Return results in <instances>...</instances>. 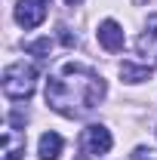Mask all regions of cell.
I'll return each instance as SVG.
<instances>
[{"label": "cell", "mask_w": 157, "mask_h": 160, "mask_svg": "<svg viewBox=\"0 0 157 160\" xmlns=\"http://www.w3.org/2000/svg\"><path fill=\"white\" fill-rule=\"evenodd\" d=\"M105 99V80L96 71L68 62L59 77L46 80V105L62 117H86Z\"/></svg>", "instance_id": "1"}, {"label": "cell", "mask_w": 157, "mask_h": 160, "mask_svg": "<svg viewBox=\"0 0 157 160\" xmlns=\"http://www.w3.org/2000/svg\"><path fill=\"white\" fill-rule=\"evenodd\" d=\"M37 86V68L28 62H13L3 71V92L9 99H31Z\"/></svg>", "instance_id": "2"}, {"label": "cell", "mask_w": 157, "mask_h": 160, "mask_svg": "<svg viewBox=\"0 0 157 160\" xmlns=\"http://www.w3.org/2000/svg\"><path fill=\"white\" fill-rule=\"evenodd\" d=\"M111 132L105 129V126H99V123H93V126H86L83 132H80V151L86 154V157H96V154H108L111 151Z\"/></svg>", "instance_id": "3"}, {"label": "cell", "mask_w": 157, "mask_h": 160, "mask_svg": "<svg viewBox=\"0 0 157 160\" xmlns=\"http://www.w3.org/2000/svg\"><path fill=\"white\" fill-rule=\"evenodd\" d=\"M46 3L49 0H19L16 3V22L22 28H37L46 19Z\"/></svg>", "instance_id": "4"}, {"label": "cell", "mask_w": 157, "mask_h": 160, "mask_svg": "<svg viewBox=\"0 0 157 160\" xmlns=\"http://www.w3.org/2000/svg\"><path fill=\"white\" fill-rule=\"evenodd\" d=\"M96 37H99V43H102L108 52H120V49H123V28H120L114 19L102 22L99 31H96Z\"/></svg>", "instance_id": "5"}, {"label": "cell", "mask_w": 157, "mask_h": 160, "mask_svg": "<svg viewBox=\"0 0 157 160\" xmlns=\"http://www.w3.org/2000/svg\"><path fill=\"white\" fill-rule=\"evenodd\" d=\"M25 154V132L19 129H3V160H19Z\"/></svg>", "instance_id": "6"}, {"label": "cell", "mask_w": 157, "mask_h": 160, "mask_svg": "<svg viewBox=\"0 0 157 160\" xmlns=\"http://www.w3.org/2000/svg\"><path fill=\"white\" fill-rule=\"evenodd\" d=\"M62 148H65V142H62L59 132H43L40 145H37V154H40V160H59Z\"/></svg>", "instance_id": "7"}, {"label": "cell", "mask_w": 157, "mask_h": 160, "mask_svg": "<svg viewBox=\"0 0 157 160\" xmlns=\"http://www.w3.org/2000/svg\"><path fill=\"white\" fill-rule=\"evenodd\" d=\"M151 65H136V62H123L120 65V77L126 83H142V80H151Z\"/></svg>", "instance_id": "8"}, {"label": "cell", "mask_w": 157, "mask_h": 160, "mask_svg": "<svg viewBox=\"0 0 157 160\" xmlns=\"http://www.w3.org/2000/svg\"><path fill=\"white\" fill-rule=\"evenodd\" d=\"M49 49H53V40H49V37L25 43V52H31V56H40V59H46V56H49Z\"/></svg>", "instance_id": "9"}, {"label": "cell", "mask_w": 157, "mask_h": 160, "mask_svg": "<svg viewBox=\"0 0 157 160\" xmlns=\"http://www.w3.org/2000/svg\"><path fill=\"white\" fill-rule=\"evenodd\" d=\"M59 40L65 43V46H77V37H74V34H71L65 25H59Z\"/></svg>", "instance_id": "10"}, {"label": "cell", "mask_w": 157, "mask_h": 160, "mask_svg": "<svg viewBox=\"0 0 157 160\" xmlns=\"http://www.w3.org/2000/svg\"><path fill=\"white\" fill-rule=\"evenodd\" d=\"M151 154H154L151 148H136V151H133V160H148Z\"/></svg>", "instance_id": "11"}, {"label": "cell", "mask_w": 157, "mask_h": 160, "mask_svg": "<svg viewBox=\"0 0 157 160\" xmlns=\"http://www.w3.org/2000/svg\"><path fill=\"white\" fill-rule=\"evenodd\" d=\"M148 31L157 37V12H154V16H148Z\"/></svg>", "instance_id": "12"}, {"label": "cell", "mask_w": 157, "mask_h": 160, "mask_svg": "<svg viewBox=\"0 0 157 160\" xmlns=\"http://www.w3.org/2000/svg\"><path fill=\"white\" fill-rule=\"evenodd\" d=\"M80 0H65V6H77Z\"/></svg>", "instance_id": "13"}]
</instances>
